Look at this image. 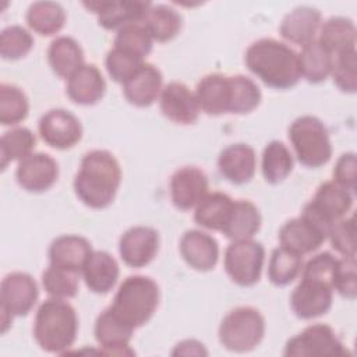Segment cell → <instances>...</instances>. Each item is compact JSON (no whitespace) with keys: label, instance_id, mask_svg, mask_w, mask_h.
Instances as JSON below:
<instances>
[{"label":"cell","instance_id":"cell-34","mask_svg":"<svg viewBox=\"0 0 357 357\" xmlns=\"http://www.w3.org/2000/svg\"><path fill=\"white\" fill-rule=\"evenodd\" d=\"M28 26L42 35L50 36L61 31L66 24V11L56 1H35L26 11Z\"/></svg>","mask_w":357,"mask_h":357},{"label":"cell","instance_id":"cell-30","mask_svg":"<svg viewBox=\"0 0 357 357\" xmlns=\"http://www.w3.org/2000/svg\"><path fill=\"white\" fill-rule=\"evenodd\" d=\"M261 223L262 218L258 208L248 199H237L222 233L231 241L250 240L258 233Z\"/></svg>","mask_w":357,"mask_h":357},{"label":"cell","instance_id":"cell-42","mask_svg":"<svg viewBox=\"0 0 357 357\" xmlns=\"http://www.w3.org/2000/svg\"><path fill=\"white\" fill-rule=\"evenodd\" d=\"M33 47V38L21 25H10L0 33V56L4 60H20Z\"/></svg>","mask_w":357,"mask_h":357},{"label":"cell","instance_id":"cell-19","mask_svg":"<svg viewBox=\"0 0 357 357\" xmlns=\"http://www.w3.org/2000/svg\"><path fill=\"white\" fill-rule=\"evenodd\" d=\"M208 194V177L197 166H184L170 178V198L180 211H190Z\"/></svg>","mask_w":357,"mask_h":357},{"label":"cell","instance_id":"cell-9","mask_svg":"<svg viewBox=\"0 0 357 357\" xmlns=\"http://www.w3.org/2000/svg\"><path fill=\"white\" fill-rule=\"evenodd\" d=\"M287 357H342L349 351L336 332L326 324H314L287 340Z\"/></svg>","mask_w":357,"mask_h":357},{"label":"cell","instance_id":"cell-35","mask_svg":"<svg viewBox=\"0 0 357 357\" xmlns=\"http://www.w3.org/2000/svg\"><path fill=\"white\" fill-rule=\"evenodd\" d=\"M293 155L289 148L280 141H271L266 144L262 152V176L266 183H282L293 170Z\"/></svg>","mask_w":357,"mask_h":357},{"label":"cell","instance_id":"cell-40","mask_svg":"<svg viewBox=\"0 0 357 357\" xmlns=\"http://www.w3.org/2000/svg\"><path fill=\"white\" fill-rule=\"evenodd\" d=\"M28 112L29 103L24 91L3 82L0 85V123L3 126H17L26 119Z\"/></svg>","mask_w":357,"mask_h":357},{"label":"cell","instance_id":"cell-8","mask_svg":"<svg viewBox=\"0 0 357 357\" xmlns=\"http://www.w3.org/2000/svg\"><path fill=\"white\" fill-rule=\"evenodd\" d=\"M225 271L238 286L248 287L258 283L264 261L265 248L261 243L250 240L231 241L225 251Z\"/></svg>","mask_w":357,"mask_h":357},{"label":"cell","instance_id":"cell-27","mask_svg":"<svg viewBox=\"0 0 357 357\" xmlns=\"http://www.w3.org/2000/svg\"><path fill=\"white\" fill-rule=\"evenodd\" d=\"M86 287L96 294L109 293L117 283L120 269L117 261L106 251H92L82 271Z\"/></svg>","mask_w":357,"mask_h":357},{"label":"cell","instance_id":"cell-36","mask_svg":"<svg viewBox=\"0 0 357 357\" xmlns=\"http://www.w3.org/2000/svg\"><path fill=\"white\" fill-rule=\"evenodd\" d=\"M36 145L35 134L26 127H15L3 134L0 139V160L1 170L15 160H22L24 158L33 153Z\"/></svg>","mask_w":357,"mask_h":357},{"label":"cell","instance_id":"cell-10","mask_svg":"<svg viewBox=\"0 0 357 357\" xmlns=\"http://www.w3.org/2000/svg\"><path fill=\"white\" fill-rule=\"evenodd\" d=\"M353 195V192L335 181H325L317 188L312 199L304 205L303 212L331 229L335 222L343 219L351 209Z\"/></svg>","mask_w":357,"mask_h":357},{"label":"cell","instance_id":"cell-48","mask_svg":"<svg viewBox=\"0 0 357 357\" xmlns=\"http://www.w3.org/2000/svg\"><path fill=\"white\" fill-rule=\"evenodd\" d=\"M356 176H357V160L354 152H346L340 155L333 169V181L340 187L356 192Z\"/></svg>","mask_w":357,"mask_h":357},{"label":"cell","instance_id":"cell-29","mask_svg":"<svg viewBox=\"0 0 357 357\" xmlns=\"http://www.w3.org/2000/svg\"><path fill=\"white\" fill-rule=\"evenodd\" d=\"M234 201L225 192H208L195 206L194 220L201 227L223 231L229 222Z\"/></svg>","mask_w":357,"mask_h":357},{"label":"cell","instance_id":"cell-7","mask_svg":"<svg viewBox=\"0 0 357 357\" xmlns=\"http://www.w3.org/2000/svg\"><path fill=\"white\" fill-rule=\"evenodd\" d=\"M39 297L35 279L25 272H11L4 276L0 284L1 333H6L15 317H25L31 312Z\"/></svg>","mask_w":357,"mask_h":357},{"label":"cell","instance_id":"cell-6","mask_svg":"<svg viewBox=\"0 0 357 357\" xmlns=\"http://www.w3.org/2000/svg\"><path fill=\"white\" fill-rule=\"evenodd\" d=\"M218 335L226 350L234 353L251 351L264 339L265 318L254 307H237L222 319Z\"/></svg>","mask_w":357,"mask_h":357},{"label":"cell","instance_id":"cell-17","mask_svg":"<svg viewBox=\"0 0 357 357\" xmlns=\"http://www.w3.org/2000/svg\"><path fill=\"white\" fill-rule=\"evenodd\" d=\"M59 177V165L47 153H31L18 162L15 178L28 192H45L54 185Z\"/></svg>","mask_w":357,"mask_h":357},{"label":"cell","instance_id":"cell-1","mask_svg":"<svg viewBox=\"0 0 357 357\" xmlns=\"http://www.w3.org/2000/svg\"><path fill=\"white\" fill-rule=\"evenodd\" d=\"M120 183L121 167L114 155L105 149H93L81 159L73 185L84 205L103 209L114 201Z\"/></svg>","mask_w":357,"mask_h":357},{"label":"cell","instance_id":"cell-4","mask_svg":"<svg viewBox=\"0 0 357 357\" xmlns=\"http://www.w3.org/2000/svg\"><path fill=\"white\" fill-rule=\"evenodd\" d=\"M159 286L149 276H128L119 286L110 310L131 328L145 325L159 305Z\"/></svg>","mask_w":357,"mask_h":357},{"label":"cell","instance_id":"cell-44","mask_svg":"<svg viewBox=\"0 0 357 357\" xmlns=\"http://www.w3.org/2000/svg\"><path fill=\"white\" fill-rule=\"evenodd\" d=\"M332 78L335 85L346 93H354L357 89V53L356 49L346 50L333 57Z\"/></svg>","mask_w":357,"mask_h":357},{"label":"cell","instance_id":"cell-14","mask_svg":"<svg viewBox=\"0 0 357 357\" xmlns=\"http://www.w3.org/2000/svg\"><path fill=\"white\" fill-rule=\"evenodd\" d=\"M333 301V287L318 280L301 278L290 296V307L296 317L314 319L325 315Z\"/></svg>","mask_w":357,"mask_h":357},{"label":"cell","instance_id":"cell-33","mask_svg":"<svg viewBox=\"0 0 357 357\" xmlns=\"http://www.w3.org/2000/svg\"><path fill=\"white\" fill-rule=\"evenodd\" d=\"M300 75L310 84L325 81L333 68V56L315 39L303 46L298 53Z\"/></svg>","mask_w":357,"mask_h":357},{"label":"cell","instance_id":"cell-16","mask_svg":"<svg viewBox=\"0 0 357 357\" xmlns=\"http://www.w3.org/2000/svg\"><path fill=\"white\" fill-rule=\"evenodd\" d=\"M159 250V234L149 226H134L123 233L119 252L123 262L131 268H144L153 261Z\"/></svg>","mask_w":357,"mask_h":357},{"label":"cell","instance_id":"cell-5","mask_svg":"<svg viewBox=\"0 0 357 357\" xmlns=\"http://www.w3.org/2000/svg\"><path fill=\"white\" fill-rule=\"evenodd\" d=\"M289 139L298 162L311 169L331 160L332 144L324 123L315 116H300L289 127Z\"/></svg>","mask_w":357,"mask_h":357},{"label":"cell","instance_id":"cell-32","mask_svg":"<svg viewBox=\"0 0 357 357\" xmlns=\"http://www.w3.org/2000/svg\"><path fill=\"white\" fill-rule=\"evenodd\" d=\"M356 39L357 31L351 20L331 17L322 24L317 40L335 57L339 53L356 49Z\"/></svg>","mask_w":357,"mask_h":357},{"label":"cell","instance_id":"cell-20","mask_svg":"<svg viewBox=\"0 0 357 357\" xmlns=\"http://www.w3.org/2000/svg\"><path fill=\"white\" fill-rule=\"evenodd\" d=\"M180 254L185 264L199 272L213 269L219 259V244L202 230H187L180 238Z\"/></svg>","mask_w":357,"mask_h":357},{"label":"cell","instance_id":"cell-24","mask_svg":"<svg viewBox=\"0 0 357 357\" xmlns=\"http://www.w3.org/2000/svg\"><path fill=\"white\" fill-rule=\"evenodd\" d=\"M321 25V13L310 6H300L287 13L279 26L282 38L287 42L305 46L315 40Z\"/></svg>","mask_w":357,"mask_h":357},{"label":"cell","instance_id":"cell-47","mask_svg":"<svg viewBox=\"0 0 357 357\" xmlns=\"http://www.w3.org/2000/svg\"><path fill=\"white\" fill-rule=\"evenodd\" d=\"M333 290H336L342 297L349 300L356 298L357 296V264L356 258L343 257L337 262Z\"/></svg>","mask_w":357,"mask_h":357},{"label":"cell","instance_id":"cell-12","mask_svg":"<svg viewBox=\"0 0 357 357\" xmlns=\"http://www.w3.org/2000/svg\"><path fill=\"white\" fill-rule=\"evenodd\" d=\"M39 135L45 144L54 149H70L82 138L79 120L66 109L46 112L38 124Z\"/></svg>","mask_w":357,"mask_h":357},{"label":"cell","instance_id":"cell-28","mask_svg":"<svg viewBox=\"0 0 357 357\" xmlns=\"http://www.w3.org/2000/svg\"><path fill=\"white\" fill-rule=\"evenodd\" d=\"M47 60L53 73L66 79L85 64L84 50L71 36H57L53 39L47 49Z\"/></svg>","mask_w":357,"mask_h":357},{"label":"cell","instance_id":"cell-13","mask_svg":"<svg viewBox=\"0 0 357 357\" xmlns=\"http://www.w3.org/2000/svg\"><path fill=\"white\" fill-rule=\"evenodd\" d=\"M86 10L96 14L98 24L107 29H120L132 22H141L152 3L141 0H93L82 3Z\"/></svg>","mask_w":357,"mask_h":357},{"label":"cell","instance_id":"cell-39","mask_svg":"<svg viewBox=\"0 0 357 357\" xmlns=\"http://www.w3.org/2000/svg\"><path fill=\"white\" fill-rule=\"evenodd\" d=\"M42 286L50 297L56 298H73L78 293L79 272L49 265L42 273Z\"/></svg>","mask_w":357,"mask_h":357},{"label":"cell","instance_id":"cell-37","mask_svg":"<svg viewBox=\"0 0 357 357\" xmlns=\"http://www.w3.org/2000/svg\"><path fill=\"white\" fill-rule=\"evenodd\" d=\"M303 268L301 255L278 247L272 251L268 264V279L275 286H286L291 283Z\"/></svg>","mask_w":357,"mask_h":357},{"label":"cell","instance_id":"cell-25","mask_svg":"<svg viewBox=\"0 0 357 357\" xmlns=\"http://www.w3.org/2000/svg\"><path fill=\"white\" fill-rule=\"evenodd\" d=\"M195 98L199 110L209 116L226 114L230 110V78L225 74H208L197 84Z\"/></svg>","mask_w":357,"mask_h":357},{"label":"cell","instance_id":"cell-3","mask_svg":"<svg viewBox=\"0 0 357 357\" xmlns=\"http://www.w3.org/2000/svg\"><path fill=\"white\" fill-rule=\"evenodd\" d=\"M77 333V312L64 298L50 297L39 305L33 322V337L42 350L63 354L74 344Z\"/></svg>","mask_w":357,"mask_h":357},{"label":"cell","instance_id":"cell-38","mask_svg":"<svg viewBox=\"0 0 357 357\" xmlns=\"http://www.w3.org/2000/svg\"><path fill=\"white\" fill-rule=\"evenodd\" d=\"M230 78V110L233 114H247L255 110L262 93L259 86L245 75H231Z\"/></svg>","mask_w":357,"mask_h":357},{"label":"cell","instance_id":"cell-18","mask_svg":"<svg viewBox=\"0 0 357 357\" xmlns=\"http://www.w3.org/2000/svg\"><path fill=\"white\" fill-rule=\"evenodd\" d=\"M159 105L162 114L181 126L194 124L199 116V106L195 93L183 82H169L163 86L159 95Z\"/></svg>","mask_w":357,"mask_h":357},{"label":"cell","instance_id":"cell-23","mask_svg":"<svg viewBox=\"0 0 357 357\" xmlns=\"http://www.w3.org/2000/svg\"><path fill=\"white\" fill-rule=\"evenodd\" d=\"M163 75L158 67L151 63L144 66L123 84V93L128 103L137 107L151 106L160 95L163 86Z\"/></svg>","mask_w":357,"mask_h":357},{"label":"cell","instance_id":"cell-45","mask_svg":"<svg viewBox=\"0 0 357 357\" xmlns=\"http://www.w3.org/2000/svg\"><path fill=\"white\" fill-rule=\"evenodd\" d=\"M332 248L342 257L356 258V225L354 218H343L335 222L328 233Z\"/></svg>","mask_w":357,"mask_h":357},{"label":"cell","instance_id":"cell-21","mask_svg":"<svg viewBox=\"0 0 357 357\" xmlns=\"http://www.w3.org/2000/svg\"><path fill=\"white\" fill-rule=\"evenodd\" d=\"M255 151L243 142L226 146L218 158L219 173L233 184L248 183L255 174Z\"/></svg>","mask_w":357,"mask_h":357},{"label":"cell","instance_id":"cell-46","mask_svg":"<svg viewBox=\"0 0 357 357\" xmlns=\"http://www.w3.org/2000/svg\"><path fill=\"white\" fill-rule=\"evenodd\" d=\"M337 262H339V258H336L331 252L328 251L319 252L312 258H310L307 264L303 266L301 278L324 282L333 287V279H335Z\"/></svg>","mask_w":357,"mask_h":357},{"label":"cell","instance_id":"cell-11","mask_svg":"<svg viewBox=\"0 0 357 357\" xmlns=\"http://www.w3.org/2000/svg\"><path fill=\"white\" fill-rule=\"evenodd\" d=\"M329 229L312 216L301 212L298 218L287 220L279 230L280 247L298 255L317 251L328 238Z\"/></svg>","mask_w":357,"mask_h":357},{"label":"cell","instance_id":"cell-15","mask_svg":"<svg viewBox=\"0 0 357 357\" xmlns=\"http://www.w3.org/2000/svg\"><path fill=\"white\" fill-rule=\"evenodd\" d=\"M135 329L120 319L110 307L103 310L95 321V339L102 349V354L107 356H131L130 340Z\"/></svg>","mask_w":357,"mask_h":357},{"label":"cell","instance_id":"cell-31","mask_svg":"<svg viewBox=\"0 0 357 357\" xmlns=\"http://www.w3.org/2000/svg\"><path fill=\"white\" fill-rule=\"evenodd\" d=\"M141 22L156 42L172 40L178 35L183 25L181 15L166 4H151Z\"/></svg>","mask_w":357,"mask_h":357},{"label":"cell","instance_id":"cell-43","mask_svg":"<svg viewBox=\"0 0 357 357\" xmlns=\"http://www.w3.org/2000/svg\"><path fill=\"white\" fill-rule=\"evenodd\" d=\"M145 60L119 47L110 49L106 54L105 64L107 74L114 82L126 84L142 66Z\"/></svg>","mask_w":357,"mask_h":357},{"label":"cell","instance_id":"cell-26","mask_svg":"<svg viewBox=\"0 0 357 357\" xmlns=\"http://www.w3.org/2000/svg\"><path fill=\"white\" fill-rule=\"evenodd\" d=\"M92 251L91 243L85 237L78 234H63L52 241L47 254L50 265L73 269L81 273Z\"/></svg>","mask_w":357,"mask_h":357},{"label":"cell","instance_id":"cell-2","mask_svg":"<svg viewBox=\"0 0 357 357\" xmlns=\"http://www.w3.org/2000/svg\"><path fill=\"white\" fill-rule=\"evenodd\" d=\"M244 63L255 77L273 89L293 88L301 78L298 53L272 38H262L251 43L245 50Z\"/></svg>","mask_w":357,"mask_h":357},{"label":"cell","instance_id":"cell-49","mask_svg":"<svg viewBox=\"0 0 357 357\" xmlns=\"http://www.w3.org/2000/svg\"><path fill=\"white\" fill-rule=\"evenodd\" d=\"M172 356H208V350L201 342L187 339L174 346Z\"/></svg>","mask_w":357,"mask_h":357},{"label":"cell","instance_id":"cell-41","mask_svg":"<svg viewBox=\"0 0 357 357\" xmlns=\"http://www.w3.org/2000/svg\"><path fill=\"white\" fill-rule=\"evenodd\" d=\"M113 45L114 47L127 50L145 60V57L152 52L153 39L142 22H132L117 31Z\"/></svg>","mask_w":357,"mask_h":357},{"label":"cell","instance_id":"cell-22","mask_svg":"<svg viewBox=\"0 0 357 357\" xmlns=\"http://www.w3.org/2000/svg\"><path fill=\"white\" fill-rule=\"evenodd\" d=\"M66 92L74 103L92 106L103 98L106 81L95 64H84L67 79Z\"/></svg>","mask_w":357,"mask_h":357}]
</instances>
